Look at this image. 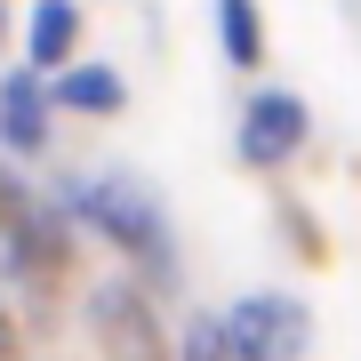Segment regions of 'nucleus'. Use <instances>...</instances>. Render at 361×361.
Returning a JSON list of instances; mask_svg holds the SVG:
<instances>
[{"label":"nucleus","instance_id":"obj_1","mask_svg":"<svg viewBox=\"0 0 361 361\" xmlns=\"http://www.w3.org/2000/svg\"><path fill=\"white\" fill-rule=\"evenodd\" d=\"M305 345V305L297 297H241L225 313V353L233 361H289Z\"/></svg>","mask_w":361,"mask_h":361},{"label":"nucleus","instance_id":"obj_2","mask_svg":"<svg viewBox=\"0 0 361 361\" xmlns=\"http://www.w3.org/2000/svg\"><path fill=\"white\" fill-rule=\"evenodd\" d=\"M73 209H80V217H97V225L113 233L121 249H137V257L169 265V233H161L153 201H145L137 185H121V177H104V185H80V193H73Z\"/></svg>","mask_w":361,"mask_h":361},{"label":"nucleus","instance_id":"obj_3","mask_svg":"<svg viewBox=\"0 0 361 361\" xmlns=\"http://www.w3.org/2000/svg\"><path fill=\"white\" fill-rule=\"evenodd\" d=\"M305 137H313V121H305V104H297L289 89H257V97H249V113H241V161L249 169L289 161Z\"/></svg>","mask_w":361,"mask_h":361},{"label":"nucleus","instance_id":"obj_4","mask_svg":"<svg viewBox=\"0 0 361 361\" xmlns=\"http://www.w3.org/2000/svg\"><path fill=\"white\" fill-rule=\"evenodd\" d=\"M0 145H8V153H40V145H49V97H40L32 73L0 80Z\"/></svg>","mask_w":361,"mask_h":361},{"label":"nucleus","instance_id":"obj_5","mask_svg":"<svg viewBox=\"0 0 361 361\" xmlns=\"http://www.w3.org/2000/svg\"><path fill=\"white\" fill-rule=\"evenodd\" d=\"M73 40H80V8H73V0H40V8H32V32H25L32 65H65Z\"/></svg>","mask_w":361,"mask_h":361},{"label":"nucleus","instance_id":"obj_6","mask_svg":"<svg viewBox=\"0 0 361 361\" xmlns=\"http://www.w3.org/2000/svg\"><path fill=\"white\" fill-rule=\"evenodd\" d=\"M121 73H104V65H73L65 80H56V104H73V113H121Z\"/></svg>","mask_w":361,"mask_h":361},{"label":"nucleus","instance_id":"obj_7","mask_svg":"<svg viewBox=\"0 0 361 361\" xmlns=\"http://www.w3.org/2000/svg\"><path fill=\"white\" fill-rule=\"evenodd\" d=\"M217 25H225V56L249 73V65L265 56V25H257V8H249V0H225V8H217Z\"/></svg>","mask_w":361,"mask_h":361},{"label":"nucleus","instance_id":"obj_8","mask_svg":"<svg viewBox=\"0 0 361 361\" xmlns=\"http://www.w3.org/2000/svg\"><path fill=\"white\" fill-rule=\"evenodd\" d=\"M177 361H233V353H225V322H193V337H185Z\"/></svg>","mask_w":361,"mask_h":361},{"label":"nucleus","instance_id":"obj_9","mask_svg":"<svg viewBox=\"0 0 361 361\" xmlns=\"http://www.w3.org/2000/svg\"><path fill=\"white\" fill-rule=\"evenodd\" d=\"M0 353H8V313H0Z\"/></svg>","mask_w":361,"mask_h":361},{"label":"nucleus","instance_id":"obj_10","mask_svg":"<svg viewBox=\"0 0 361 361\" xmlns=\"http://www.w3.org/2000/svg\"><path fill=\"white\" fill-rule=\"evenodd\" d=\"M0 32H8V0H0Z\"/></svg>","mask_w":361,"mask_h":361}]
</instances>
